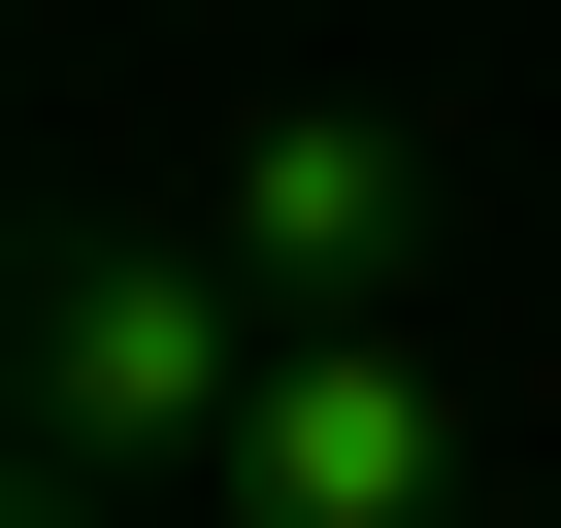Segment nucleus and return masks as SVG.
Listing matches in <instances>:
<instances>
[{
    "instance_id": "1",
    "label": "nucleus",
    "mask_w": 561,
    "mask_h": 528,
    "mask_svg": "<svg viewBox=\"0 0 561 528\" xmlns=\"http://www.w3.org/2000/svg\"><path fill=\"white\" fill-rule=\"evenodd\" d=\"M231 429H264V264L231 231H34V462L198 495Z\"/></svg>"
},
{
    "instance_id": "2",
    "label": "nucleus",
    "mask_w": 561,
    "mask_h": 528,
    "mask_svg": "<svg viewBox=\"0 0 561 528\" xmlns=\"http://www.w3.org/2000/svg\"><path fill=\"white\" fill-rule=\"evenodd\" d=\"M198 528H462V397L397 331H264V429L198 462Z\"/></svg>"
},
{
    "instance_id": "3",
    "label": "nucleus",
    "mask_w": 561,
    "mask_h": 528,
    "mask_svg": "<svg viewBox=\"0 0 561 528\" xmlns=\"http://www.w3.org/2000/svg\"><path fill=\"white\" fill-rule=\"evenodd\" d=\"M231 264H264V331H364L397 264H430V133H364V100H298L231 165Z\"/></svg>"
},
{
    "instance_id": "4",
    "label": "nucleus",
    "mask_w": 561,
    "mask_h": 528,
    "mask_svg": "<svg viewBox=\"0 0 561 528\" xmlns=\"http://www.w3.org/2000/svg\"><path fill=\"white\" fill-rule=\"evenodd\" d=\"M0 528H133V495H100V462H34V495H0Z\"/></svg>"
}]
</instances>
